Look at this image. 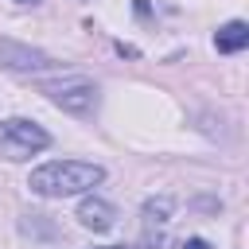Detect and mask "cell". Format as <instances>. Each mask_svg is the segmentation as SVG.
Listing matches in <instances>:
<instances>
[{
    "mask_svg": "<svg viewBox=\"0 0 249 249\" xmlns=\"http://www.w3.org/2000/svg\"><path fill=\"white\" fill-rule=\"evenodd\" d=\"M171 206H175V202H171L167 195L148 198V202H144V222H148V226H163V222H167V214H171Z\"/></svg>",
    "mask_w": 249,
    "mask_h": 249,
    "instance_id": "7",
    "label": "cell"
},
{
    "mask_svg": "<svg viewBox=\"0 0 249 249\" xmlns=\"http://www.w3.org/2000/svg\"><path fill=\"white\" fill-rule=\"evenodd\" d=\"M183 249H210V241H206V237H187Z\"/></svg>",
    "mask_w": 249,
    "mask_h": 249,
    "instance_id": "8",
    "label": "cell"
},
{
    "mask_svg": "<svg viewBox=\"0 0 249 249\" xmlns=\"http://www.w3.org/2000/svg\"><path fill=\"white\" fill-rule=\"evenodd\" d=\"M93 249H124V245H93Z\"/></svg>",
    "mask_w": 249,
    "mask_h": 249,
    "instance_id": "9",
    "label": "cell"
},
{
    "mask_svg": "<svg viewBox=\"0 0 249 249\" xmlns=\"http://www.w3.org/2000/svg\"><path fill=\"white\" fill-rule=\"evenodd\" d=\"M0 66L19 70V74H35V70H51V66H58V62H54L47 51H39V47L16 43V39H0Z\"/></svg>",
    "mask_w": 249,
    "mask_h": 249,
    "instance_id": "4",
    "label": "cell"
},
{
    "mask_svg": "<svg viewBox=\"0 0 249 249\" xmlns=\"http://www.w3.org/2000/svg\"><path fill=\"white\" fill-rule=\"evenodd\" d=\"M58 109H66V113H74V117H89L93 109H97V86L89 82V78H62V82H43L39 86Z\"/></svg>",
    "mask_w": 249,
    "mask_h": 249,
    "instance_id": "3",
    "label": "cell"
},
{
    "mask_svg": "<svg viewBox=\"0 0 249 249\" xmlns=\"http://www.w3.org/2000/svg\"><path fill=\"white\" fill-rule=\"evenodd\" d=\"M105 179L101 163H86V160H51L43 167L31 171L27 187L43 198H66V195H82L89 187H97Z\"/></svg>",
    "mask_w": 249,
    "mask_h": 249,
    "instance_id": "1",
    "label": "cell"
},
{
    "mask_svg": "<svg viewBox=\"0 0 249 249\" xmlns=\"http://www.w3.org/2000/svg\"><path fill=\"white\" fill-rule=\"evenodd\" d=\"M78 222H82L86 230H93V233H105V230H113V222H117V206L105 202V198H97V195H89V198L78 202Z\"/></svg>",
    "mask_w": 249,
    "mask_h": 249,
    "instance_id": "5",
    "label": "cell"
},
{
    "mask_svg": "<svg viewBox=\"0 0 249 249\" xmlns=\"http://www.w3.org/2000/svg\"><path fill=\"white\" fill-rule=\"evenodd\" d=\"M51 144V132L27 117H8L0 121V156L19 163V160H31L35 152H43Z\"/></svg>",
    "mask_w": 249,
    "mask_h": 249,
    "instance_id": "2",
    "label": "cell"
},
{
    "mask_svg": "<svg viewBox=\"0 0 249 249\" xmlns=\"http://www.w3.org/2000/svg\"><path fill=\"white\" fill-rule=\"evenodd\" d=\"M16 4H39V0H16Z\"/></svg>",
    "mask_w": 249,
    "mask_h": 249,
    "instance_id": "10",
    "label": "cell"
},
{
    "mask_svg": "<svg viewBox=\"0 0 249 249\" xmlns=\"http://www.w3.org/2000/svg\"><path fill=\"white\" fill-rule=\"evenodd\" d=\"M214 47H218L222 54H237V51H245V47H249V23H245V19H230V23H222V27L214 31Z\"/></svg>",
    "mask_w": 249,
    "mask_h": 249,
    "instance_id": "6",
    "label": "cell"
}]
</instances>
